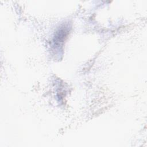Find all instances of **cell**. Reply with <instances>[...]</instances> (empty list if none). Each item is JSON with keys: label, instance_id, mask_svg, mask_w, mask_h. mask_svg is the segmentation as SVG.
<instances>
[{"label": "cell", "instance_id": "1", "mask_svg": "<svg viewBox=\"0 0 147 147\" xmlns=\"http://www.w3.org/2000/svg\"><path fill=\"white\" fill-rule=\"evenodd\" d=\"M67 30L65 28H61L59 29L55 37V43L56 44H59V42H63L64 37L67 36Z\"/></svg>", "mask_w": 147, "mask_h": 147}]
</instances>
